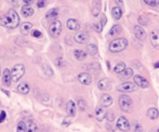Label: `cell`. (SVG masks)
Here are the masks:
<instances>
[{
    "instance_id": "1",
    "label": "cell",
    "mask_w": 159,
    "mask_h": 132,
    "mask_svg": "<svg viewBox=\"0 0 159 132\" xmlns=\"http://www.w3.org/2000/svg\"><path fill=\"white\" fill-rule=\"evenodd\" d=\"M127 45H128V40L127 39H125V38H117V39H114L113 41L109 42L108 49H109L110 52L117 53L120 52V51H123L127 48Z\"/></svg>"
},
{
    "instance_id": "2",
    "label": "cell",
    "mask_w": 159,
    "mask_h": 132,
    "mask_svg": "<svg viewBox=\"0 0 159 132\" xmlns=\"http://www.w3.org/2000/svg\"><path fill=\"white\" fill-rule=\"evenodd\" d=\"M25 74V66L23 64H16L11 69V79L13 81H19L22 76Z\"/></svg>"
},
{
    "instance_id": "3",
    "label": "cell",
    "mask_w": 159,
    "mask_h": 132,
    "mask_svg": "<svg viewBox=\"0 0 159 132\" xmlns=\"http://www.w3.org/2000/svg\"><path fill=\"white\" fill-rule=\"evenodd\" d=\"M6 16H7L8 21H9V27L15 28V27L19 26L20 17H19V14H17L14 10H12V9L11 10H9V12L6 14Z\"/></svg>"
},
{
    "instance_id": "4",
    "label": "cell",
    "mask_w": 159,
    "mask_h": 132,
    "mask_svg": "<svg viewBox=\"0 0 159 132\" xmlns=\"http://www.w3.org/2000/svg\"><path fill=\"white\" fill-rule=\"evenodd\" d=\"M49 33L52 37L54 38L59 37L61 35V33H62V23L60 21H57V20L53 21L49 27Z\"/></svg>"
},
{
    "instance_id": "5",
    "label": "cell",
    "mask_w": 159,
    "mask_h": 132,
    "mask_svg": "<svg viewBox=\"0 0 159 132\" xmlns=\"http://www.w3.org/2000/svg\"><path fill=\"white\" fill-rule=\"evenodd\" d=\"M119 106L123 112H129L132 107V100L128 95H121L119 98Z\"/></svg>"
},
{
    "instance_id": "6",
    "label": "cell",
    "mask_w": 159,
    "mask_h": 132,
    "mask_svg": "<svg viewBox=\"0 0 159 132\" xmlns=\"http://www.w3.org/2000/svg\"><path fill=\"white\" fill-rule=\"evenodd\" d=\"M116 126H117V128L120 130V131H123V132H127L130 130L131 128V125H130V122L125 116H120V117L118 118L117 122H116Z\"/></svg>"
},
{
    "instance_id": "7",
    "label": "cell",
    "mask_w": 159,
    "mask_h": 132,
    "mask_svg": "<svg viewBox=\"0 0 159 132\" xmlns=\"http://www.w3.org/2000/svg\"><path fill=\"white\" fill-rule=\"evenodd\" d=\"M137 87L135 86L134 82H130V81H127V82L121 83L120 86L117 88V91H120V92H134L136 91Z\"/></svg>"
},
{
    "instance_id": "8",
    "label": "cell",
    "mask_w": 159,
    "mask_h": 132,
    "mask_svg": "<svg viewBox=\"0 0 159 132\" xmlns=\"http://www.w3.org/2000/svg\"><path fill=\"white\" fill-rule=\"evenodd\" d=\"M149 40L154 48L159 49V29H154L151 31L149 34Z\"/></svg>"
},
{
    "instance_id": "9",
    "label": "cell",
    "mask_w": 159,
    "mask_h": 132,
    "mask_svg": "<svg viewBox=\"0 0 159 132\" xmlns=\"http://www.w3.org/2000/svg\"><path fill=\"white\" fill-rule=\"evenodd\" d=\"M134 83H135L136 87L142 88V89H146V88H148V86H149L147 80L140 75L134 76Z\"/></svg>"
},
{
    "instance_id": "10",
    "label": "cell",
    "mask_w": 159,
    "mask_h": 132,
    "mask_svg": "<svg viewBox=\"0 0 159 132\" xmlns=\"http://www.w3.org/2000/svg\"><path fill=\"white\" fill-rule=\"evenodd\" d=\"M74 39L77 43H86L89 39V36L86 31H79L74 36Z\"/></svg>"
},
{
    "instance_id": "11",
    "label": "cell",
    "mask_w": 159,
    "mask_h": 132,
    "mask_svg": "<svg viewBox=\"0 0 159 132\" xmlns=\"http://www.w3.org/2000/svg\"><path fill=\"white\" fill-rule=\"evenodd\" d=\"M2 82L4 83V86L7 87H10L11 86V82H12V79H11V72L9 68H6L2 73Z\"/></svg>"
},
{
    "instance_id": "12",
    "label": "cell",
    "mask_w": 159,
    "mask_h": 132,
    "mask_svg": "<svg viewBox=\"0 0 159 132\" xmlns=\"http://www.w3.org/2000/svg\"><path fill=\"white\" fill-rule=\"evenodd\" d=\"M106 116H107V112H106V110L104 108V107L98 106V108L95 110V118H96L98 121L104 120Z\"/></svg>"
},
{
    "instance_id": "13",
    "label": "cell",
    "mask_w": 159,
    "mask_h": 132,
    "mask_svg": "<svg viewBox=\"0 0 159 132\" xmlns=\"http://www.w3.org/2000/svg\"><path fill=\"white\" fill-rule=\"evenodd\" d=\"M133 33L135 35V37L137 38V39H140V40H144V39L146 38V31L141 26H134Z\"/></svg>"
},
{
    "instance_id": "14",
    "label": "cell",
    "mask_w": 159,
    "mask_h": 132,
    "mask_svg": "<svg viewBox=\"0 0 159 132\" xmlns=\"http://www.w3.org/2000/svg\"><path fill=\"white\" fill-rule=\"evenodd\" d=\"M113 104V98L109 94H103L101 96V106L102 107H109Z\"/></svg>"
},
{
    "instance_id": "15",
    "label": "cell",
    "mask_w": 159,
    "mask_h": 132,
    "mask_svg": "<svg viewBox=\"0 0 159 132\" xmlns=\"http://www.w3.org/2000/svg\"><path fill=\"white\" fill-rule=\"evenodd\" d=\"M78 79H79V81L82 85H90L92 82V77L88 73H81V74H79Z\"/></svg>"
},
{
    "instance_id": "16",
    "label": "cell",
    "mask_w": 159,
    "mask_h": 132,
    "mask_svg": "<svg viewBox=\"0 0 159 132\" xmlns=\"http://www.w3.org/2000/svg\"><path fill=\"white\" fill-rule=\"evenodd\" d=\"M98 87L100 90H108L112 87V81L107 78H104V79H101L98 82Z\"/></svg>"
},
{
    "instance_id": "17",
    "label": "cell",
    "mask_w": 159,
    "mask_h": 132,
    "mask_svg": "<svg viewBox=\"0 0 159 132\" xmlns=\"http://www.w3.org/2000/svg\"><path fill=\"white\" fill-rule=\"evenodd\" d=\"M25 132H38V127L34 120L29 119V120L26 121V124H25Z\"/></svg>"
},
{
    "instance_id": "18",
    "label": "cell",
    "mask_w": 159,
    "mask_h": 132,
    "mask_svg": "<svg viewBox=\"0 0 159 132\" xmlns=\"http://www.w3.org/2000/svg\"><path fill=\"white\" fill-rule=\"evenodd\" d=\"M66 112H67L68 116H72L74 117L76 115V104L74 101H68L67 104H66Z\"/></svg>"
},
{
    "instance_id": "19",
    "label": "cell",
    "mask_w": 159,
    "mask_h": 132,
    "mask_svg": "<svg viewBox=\"0 0 159 132\" xmlns=\"http://www.w3.org/2000/svg\"><path fill=\"white\" fill-rule=\"evenodd\" d=\"M80 27L79 22L75 19H69L67 21V28L69 30H78Z\"/></svg>"
},
{
    "instance_id": "20",
    "label": "cell",
    "mask_w": 159,
    "mask_h": 132,
    "mask_svg": "<svg viewBox=\"0 0 159 132\" xmlns=\"http://www.w3.org/2000/svg\"><path fill=\"white\" fill-rule=\"evenodd\" d=\"M31 28H33V24H31V23H29V22L23 23L22 25H21V33H22L23 35L27 36V35L30 33Z\"/></svg>"
},
{
    "instance_id": "21",
    "label": "cell",
    "mask_w": 159,
    "mask_h": 132,
    "mask_svg": "<svg viewBox=\"0 0 159 132\" xmlns=\"http://www.w3.org/2000/svg\"><path fill=\"white\" fill-rule=\"evenodd\" d=\"M17 91H19L20 93H22V94H27L28 92H29L30 88H29V85L26 82H21L19 83V86H17Z\"/></svg>"
},
{
    "instance_id": "22",
    "label": "cell",
    "mask_w": 159,
    "mask_h": 132,
    "mask_svg": "<svg viewBox=\"0 0 159 132\" xmlns=\"http://www.w3.org/2000/svg\"><path fill=\"white\" fill-rule=\"evenodd\" d=\"M105 24H106V16H105V15H102V19H101V21L93 25L94 30H95V31H98V33H101Z\"/></svg>"
},
{
    "instance_id": "23",
    "label": "cell",
    "mask_w": 159,
    "mask_h": 132,
    "mask_svg": "<svg viewBox=\"0 0 159 132\" xmlns=\"http://www.w3.org/2000/svg\"><path fill=\"white\" fill-rule=\"evenodd\" d=\"M147 117L149 118V119H151V120H155V119H157V118L159 117L158 110L155 108V107H151V108H149V110H147Z\"/></svg>"
},
{
    "instance_id": "24",
    "label": "cell",
    "mask_w": 159,
    "mask_h": 132,
    "mask_svg": "<svg viewBox=\"0 0 159 132\" xmlns=\"http://www.w3.org/2000/svg\"><path fill=\"white\" fill-rule=\"evenodd\" d=\"M21 12H22L23 16L28 17V16H31V15L34 14V9L30 7V6H24V7H22Z\"/></svg>"
},
{
    "instance_id": "25",
    "label": "cell",
    "mask_w": 159,
    "mask_h": 132,
    "mask_svg": "<svg viewBox=\"0 0 159 132\" xmlns=\"http://www.w3.org/2000/svg\"><path fill=\"white\" fill-rule=\"evenodd\" d=\"M74 57H75L76 60L78 61H83L86 60V57H87V53L84 52L83 50H75L74 51Z\"/></svg>"
},
{
    "instance_id": "26",
    "label": "cell",
    "mask_w": 159,
    "mask_h": 132,
    "mask_svg": "<svg viewBox=\"0 0 159 132\" xmlns=\"http://www.w3.org/2000/svg\"><path fill=\"white\" fill-rule=\"evenodd\" d=\"M112 15L115 20H120L122 16V10L119 7H114L112 9Z\"/></svg>"
},
{
    "instance_id": "27",
    "label": "cell",
    "mask_w": 159,
    "mask_h": 132,
    "mask_svg": "<svg viewBox=\"0 0 159 132\" xmlns=\"http://www.w3.org/2000/svg\"><path fill=\"white\" fill-rule=\"evenodd\" d=\"M57 13H59L57 9H52V10H50V11L47 12L45 19L48 20V21H50V20H54V21H55V19L57 17Z\"/></svg>"
},
{
    "instance_id": "28",
    "label": "cell",
    "mask_w": 159,
    "mask_h": 132,
    "mask_svg": "<svg viewBox=\"0 0 159 132\" xmlns=\"http://www.w3.org/2000/svg\"><path fill=\"white\" fill-rule=\"evenodd\" d=\"M100 10H101V2L95 1L92 3V14L94 16H98L100 14Z\"/></svg>"
},
{
    "instance_id": "29",
    "label": "cell",
    "mask_w": 159,
    "mask_h": 132,
    "mask_svg": "<svg viewBox=\"0 0 159 132\" xmlns=\"http://www.w3.org/2000/svg\"><path fill=\"white\" fill-rule=\"evenodd\" d=\"M125 69H126V64L125 63H122V62H120V63H118V64L115 65V67H114V72H115V74L120 75L121 73L123 72Z\"/></svg>"
},
{
    "instance_id": "30",
    "label": "cell",
    "mask_w": 159,
    "mask_h": 132,
    "mask_svg": "<svg viewBox=\"0 0 159 132\" xmlns=\"http://www.w3.org/2000/svg\"><path fill=\"white\" fill-rule=\"evenodd\" d=\"M121 33V26L120 25H114L110 30L108 31V35L109 36H118V34Z\"/></svg>"
},
{
    "instance_id": "31",
    "label": "cell",
    "mask_w": 159,
    "mask_h": 132,
    "mask_svg": "<svg viewBox=\"0 0 159 132\" xmlns=\"http://www.w3.org/2000/svg\"><path fill=\"white\" fill-rule=\"evenodd\" d=\"M88 53L90 54V55H96L98 54V47H96V45H94V43H90V45H88Z\"/></svg>"
},
{
    "instance_id": "32",
    "label": "cell",
    "mask_w": 159,
    "mask_h": 132,
    "mask_svg": "<svg viewBox=\"0 0 159 132\" xmlns=\"http://www.w3.org/2000/svg\"><path fill=\"white\" fill-rule=\"evenodd\" d=\"M132 75H133L132 69H131V68H126L125 71L120 74V77L122 78V79H128V78H130Z\"/></svg>"
},
{
    "instance_id": "33",
    "label": "cell",
    "mask_w": 159,
    "mask_h": 132,
    "mask_svg": "<svg viewBox=\"0 0 159 132\" xmlns=\"http://www.w3.org/2000/svg\"><path fill=\"white\" fill-rule=\"evenodd\" d=\"M0 25L6 27H9V21H8L6 15H0Z\"/></svg>"
},
{
    "instance_id": "34",
    "label": "cell",
    "mask_w": 159,
    "mask_h": 132,
    "mask_svg": "<svg viewBox=\"0 0 159 132\" xmlns=\"http://www.w3.org/2000/svg\"><path fill=\"white\" fill-rule=\"evenodd\" d=\"M144 2L149 7H157L159 4V0H144Z\"/></svg>"
},
{
    "instance_id": "35",
    "label": "cell",
    "mask_w": 159,
    "mask_h": 132,
    "mask_svg": "<svg viewBox=\"0 0 159 132\" xmlns=\"http://www.w3.org/2000/svg\"><path fill=\"white\" fill-rule=\"evenodd\" d=\"M78 106H79V110L81 112H84V110H87V103H86V101H83V100H79L78 101Z\"/></svg>"
},
{
    "instance_id": "36",
    "label": "cell",
    "mask_w": 159,
    "mask_h": 132,
    "mask_svg": "<svg viewBox=\"0 0 159 132\" xmlns=\"http://www.w3.org/2000/svg\"><path fill=\"white\" fill-rule=\"evenodd\" d=\"M16 132H25V124L24 122H19L16 127Z\"/></svg>"
},
{
    "instance_id": "37",
    "label": "cell",
    "mask_w": 159,
    "mask_h": 132,
    "mask_svg": "<svg viewBox=\"0 0 159 132\" xmlns=\"http://www.w3.org/2000/svg\"><path fill=\"white\" fill-rule=\"evenodd\" d=\"M31 36L34 38H40L42 36V34H41V31H39V30H37V29H35V30H33L31 31Z\"/></svg>"
},
{
    "instance_id": "38",
    "label": "cell",
    "mask_w": 159,
    "mask_h": 132,
    "mask_svg": "<svg viewBox=\"0 0 159 132\" xmlns=\"http://www.w3.org/2000/svg\"><path fill=\"white\" fill-rule=\"evenodd\" d=\"M139 22H140L141 24L146 25V24H147V19H146V17H143V16H140V17H139Z\"/></svg>"
},
{
    "instance_id": "39",
    "label": "cell",
    "mask_w": 159,
    "mask_h": 132,
    "mask_svg": "<svg viewBox=\"0 0 159 132\" xmlns=\"http://www.w3.org/2000/svg\"><path fill=\"white\" fill-rule=\"evenodd\" d=\"M4 119H6V112L2 110V112L0 113V124H1V122H3Z\"/></svg>"
},
{
    "instance_id": "40",
    "label": "cell",
    "mask_w": 159,
    "mask_h": 132,
    "mask_svg": "<svg viewBox=\"0 0 159 132\" xmlns=\"http://www.w3.org/2000/svg\"><path fill=\"white\" fill-rule=\"evenodd\" d=\"M37 6H38L39 8L45 7V2L43 1V0H40V1H38V2H37Z\"/></svg>"
},
{
    "instance_id": "41",
    "label": "cell",
    "mask_w": 159,
    "mask_h": 132,
    "mask_svg": "<svg viewBox=\"0 0 159 132\" xmlns=\"http://www.w3.org/2000/svg\"><path fill=\"white\" fill-rule=\"evenodd\" d=\"M155 67L156 68H159V62H157V63L155 64Z\"/></svg>"
},
{
    "instance_id": "42",
    "label": "cell",
    "mask_w": 159,
    "mask_h": 132,
    "mask_svg": "<svg viewBox=\"0 0 159 132\" xmlns=\"http://www.w3.org/2000/svg\"><path fill=\"white\" fill-rule=\"evenodd\" d=\"M0 75H1V65H0Z\"/></svg>"
}]
</instances>
